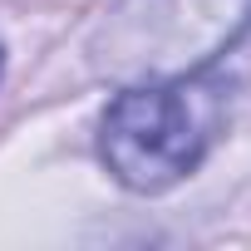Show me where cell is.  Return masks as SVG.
<instances>
[{
	"label": "cell",
	"mask_w": 251,
	"mask_h": 251,
	"mask_svg": "<svg viewBox=\"0 0 251 251\" xmlns=\"http://www.w3.org/2000/svg\"><path fill=\"white\" fill-rule=\"evenodd\" d=\"M222 89L212 79H168L118 94L103 113V163L123 187L158 192L192 173L217 133Z\"/></svg>",
	"instance_id": "6da1fadb"
},
{
	"label": "cell",
	"mask_w": 251,
	"mask_h": 251,
	"mask_svg": "<svg viewBox=\"0 0 251 251\" xmlns=\"http://www.w3.org/2000/svg\"><path fill=\"white\" fill-rule=\"evenodd\" d=\"M212 79H222V84H246L251 89V25H241V35L226 45V59L212 69ZM217 84V89H222Z\"/></svg>",
	"instance_id": "7a4b0ae2"
}]
</instances>
